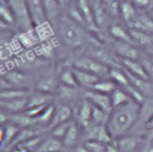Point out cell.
<instances>
[{"label":"cell","instance_id":"1","mask_svg":"<svg viewBox=\"0 0 153 152\" xmlns=\"http://www.w3.org/2000/svg\"><path fill=\"white\" fill-rule=\"evenodd\" d=\"M140 111L141 104L133 99L120 107L112 108L106 121V128L111 138L117 139L130 133L139 121Z\"/></svg>","mask_w":153,"mask_h":152},{"label":"cell","instance_id":"2","mask_svg":"<svg viewBox=\"0 0 153 152\" xmlns=\"http://www.w3.org/2000/svg\"><path fill=\"white\" fill-rule=\"evenodd\" d=\"M57 28V37L63 47L68 50H76L84 48L94 37L90 35V30L80 25L66 13H63L59 20L54 24Z\"/></svg>","mask_w":153,"mask_h":152},{"label":"cell","instance_id":"3","mask_svg":"<svg viewBox=\"0 0 153 152\" xmlns=\"http://www.w3.org/2000/svg\"><path fill=\"white\" fill-rule=\"evenodd\" d=\"M2 1H5L10 6V8L14 14L17 31H26L35 28L30 17L26 0H2Z\"/></svg>","mask_w":153,"mask_h":152},{"label":"cell","instance_id":"4","mask_svg":"<svg viewBox=\"0 0 153 152\" xmlns=\"http://www.w3.org/2000/svg\"><path fill=\"white\" fill-rule=\"evenodd\" d=\"M72 66L75 68L86 71L88 73L96 74L100 78H103L104 75H109V72H110L109 66L99 62L98 60H96L86 54H81V55H78L76 57H74L72 61Z\"/></svg>","mask_w":153,"mask_h":152},{"label":"cell","instance_id":"5","mask_svg":"<svg viewBox=\"0 0 153 152\" xmlns=\"http://www.w3.org/2000/svg\"><path fill=\"white\" fill-rule=\"evenodd\" d=\"M108 45L121 60H140L141 59V51L139 50L137 45L133 43L117 41L110 37Z\"/></svg>","mask_w":153,"mask_h":152},{"label":"cell","instance_id":"6","mask_svg":"<svg viewBox=\"0 0 153 152\" xmlns=\"http://www.w3.org/2000/svg\"><path fill=\"white\" fill-rule=\"evenodd\" d=\"M26 4L35 29H43L51 25L47 18L42 0H26Z\"/></svg>","mask_w":153,"mask_h":152},{"label":"cell","instance_id":"7","mask_svg":"<svg viewBox=\"0 0 153 152\" xmlns=\"http://www.w3.org/2000/svg\"><path fill=\"white\" fill-rule=\"evenodd\" d=\"M2 78L6 79L12 87H20V89H31L35 85V80L32 75L22 71V69H8L6 73L2 74ZM32 90V89H31Z\"/></svg>","mask_w":153,"mask_h":152},{"label":"cell","instance_id":"8","mask_svg":"<svg viewBox=\"0 0 153 152\" xmlns=\"http://www.w3.org/2000/svg\"><path fill=\"white\" fill-rule=\"evenodd\" d=\"M143 139L145 136L140 133H128L115 140L121 152H137Z\"/></svg>","mask_w":153,"mask_h":152},{"label":"cell","instance_id":"9","mask_svg":"<svg viewBox=\"0 0 153 152\" xmlns=\"http://www.w3.org/2000/svg\"><path fill=\"white\" fill-rule=\"evenodd\" d=\"M82 93H84L82 95L84 98L87 99L94 107H98L106 113H110L112 110L110 95H105V93H102L94 90H82Z\"/></svg>","mask_w":153,"mask_h":152},{"label":"cell","instance_id":"10","mask_svg":"<svg viewBox=\"0 0 153 152\" xmlns=\"http://www.w3.org/2000/svg\"><path fill=\"white\" fill-rule=\"evenodd\" d=\"M59 85H60V81L55 77V73L53 71H47L35 83V90L53 95L56 92Z\"/></svg>","mask_w":153,"mask_h":152},{"label":"cell","instance_id":"11","mask_svg":"<svg viewBox=\"0 0 153 152\" xmlns=\"http://www.w3.org/2000/svg\"><path fill=\"white\" fill-rule=\"evenodd\" d=\"M76 5L81 12V16L84 18L86 28L96 35L97 31H99L97 23H96V17H94V11L91 0H76Z\"/></svg>","mask_w":153,"mask_h":152},{"label":"cell","instance_id":"12","mask_svg":"<svg viewBox=\"0 0 153 152\" xmlns=\"http://www.w3.org/2000/svg\"><path fill=\"white\" fill-rule=\"evenodd\" d=\"M73 108L71 104H67V103H62L60 102L59 104H55V111H54V116H53V120L49 124V128H53L60 123H65V122H68V121H72V117H73Z\"/></svg>","mask_w":153,"mask_h":152},{"label":"cell","instance_id":"13","mask_svg":"<svg viewBox=\"0 0 153 152\" xmlns=\"http://www.w3.org/2000/svg\"><path fill=\"white\" fill-rule=\"evenodd\" d=\"M19 130L20 128L11 121L1 124V150L2 151H7L12 146Z\"/></svg>","mask_w":153,"mask_h":152},{"label":"cell","instance_id":"14","mask_svg":"<svg viewBox=\"0 0 153 152\" xmlns=\"http://www.w3.org/2000/svg\"><path fill=\"white\" fill-rule=\"evenodd\" d=\"M29 97H17V98H5L0 99L1 110L8 114H18L25 111L27 107Z\"/></svg>","mask_w":153,"mask_h":152},{"label":"cell","instance_id":"15","mask_svg":"<svg viewBox=\"0 0 153 152\" xmlns=\"http://www.w3.org/2000/svg\"><path fill=\"white\" fill-rule=\"evenodd\" d=\"M128 28L137 29L146 34L153 35V18L146 11H137L136 17L134 18L133 23Z\"/></svg>","mask_w":153,"mask_h":152},{"label":"cell","instance_id":"16","mask_svg":"<svg viewBox=\"0 0 153 152\" xmlns=\"http://www.w3.org/2000/svg\"><path fill=\"white\" fill-rule=\"evenodd\" d=\"M73 71H74L76 81H78V85L82 90H91V89H93V86L102 79L100 77H98L96 74L88 73L86 71H82V69H79V68H75V67H73Z\"/></svg>","mask_w":153,"mask_h":152},{"label":"cell","instance_id":"17","mask_svg":"<svg viewBox=\"0 0 153 152\" xmlns=\"http://www.w3.org/2000/svg\"><path fill=\"white\" fill-rule=\"evenodd\" d=\"M80 87H74V86H67L63 84H60L55 95L62 103L71 104L72 102H76L79 96H80Z\"/></svg>","mask_w":153,"mask_h":152},{"label":"cell","instance_id":"18","mask_svg":"<svg viewBox=\"0 0 153 152\" xmlns=\"http://www.w3.org/2000/svg\"><path fill=\"white\" fill-rule=\"evenodd\" d=\"M67 148L65 147L62 140L49 135L42 139L41 144L35 150V152H65Z\"/></svg>","mask_w":153,"mask_h":152},{"label":"cell","instance_id":"19","mask_svg":"<svg viewBox=\"0 0 153 152\" xmlns=\"http://www.w3.org/2000/svg\"><path fill=\"white\" fill-rule=\"evenodd\" d=\"M108 32H109L110 37L114 38V39L123 41V42H128V43L135 44V43H134V39H133L131 35H130L129 28H128V26H124V25H122V24H120V23H117V22H116V23L114 22V23L110 25ZM135 45H136V44H135Z\"/></svg>","mask_w":153,"mask_h":152},{"label":"cell","instance_id":"20","mask_svg":"<svg viewBox=\"0 0 153 152\" xmlns=\"http://www.w3.org/2000/svg\"><path fill=\"white\" fill-rule=\"evenodd\" d=\"M122 62V67L130 74L145 79V80H149L148 74L145 69V66L142 65L141 60H121Z\"/></svg>","mask_w":153,"mask_h":152},{"label":"cell","instance_id":"21","mask_svg":"<svg viewBox=\"0 0 153 152\" xmlns=\"http://www.w3.org/2000/svg\"><path fill=\"white\" fill-rule=\"evenodd\" d=\"M53 99H54V95H50V93H45V92H41V91H36V90H33L32 93L29 96L26 109H31V108H37V107H44V105H48V104L53 103ZM26 109H25V110H26Z\"/></svg>","mask_w":153,"mask_h":152},{"label":"cell","instance_id":"22","mask_svg":"<svg viewBox=\"0 0 153 152\" xmlns=\"http://www.w3.org/2000/svg\"><path fill=\"white\" fill-rule=\"evenodd\" d=\"M80 124L75 121H72L69 127H68V130L65 135V138L62 139L63 141V145L67 150H71L73 147H75L78 145V141H79V138H80V134H81V129H80Z\"/></svg>","mask_w":153,"mask_h":152},{"label":"cell","instance_id":"23","mask_svg":"<svg viewBox=\"0 0 153 152\" xmlns=\"http://www.w3.org/2000/svg\"><path fill=\"white\" fill-rule=\"evenodd\" d=\"M43 2V6H44V11H45V14H47V18L49 20V23L51 25H54L59 18L63 14L62 13V7L61 5L59 4L57 0H42Z\"/></svg>","mask_w":153,"mask_h":152},{"label":"cell","instance_id":"24","mask_svg":"<svg viewBox=\"0 0 153 152\" xmlns=\"http://www.w3.org/2000/svg\"><path fill=\"white\" fill-rule=\"evenodd\" d=\"M137 11L139 10L133 5L130 0H123L120 2V17L127 26L133 23L134 18L137 14Z\"/></svg>","mask_w":153,"mask_h":152},{"label":"cell","instance_id":"25","mask_svg":"<svg viewBox=\"0 0 153 152\" xmlns=\"http://www.w3.org/2000/svg\"><path fill=\"white\" fill-rule=\"evenodd\" d=\"M129 30H130V35L134 39V43L136 45H141L145 49V48L153 44L152 35L146 34V32H143L141 30H137V29H133V28H129Z\"/></svg>","mask_w":153,"mask_h":152},{"label":"cell","instance_id":"26","mask_svg":"<svg viewBox=\"0 0 153 152\" xmlns=\"http://www.w3.org/2000/svg\"><path fill=\"white\" fill-rule=\"evenodd\" d=\"M59 81H60V84H63V85H67V86L79 87L75 74H74V71H73V66H69V67L66 66L60 71Z\"/></svg>","mask_w":153,"mask_h":152},{"label":"cell","instance_id":"27","mask_svg":"<svg viewBox=\"0 0 153 152\" xmlns=\"http://www.w3.org/2000/svg\"><path fill=\"white\" fill-rule=\"evenodd\" d=\"M110 98H111L112 108L120 107V105H122V104H124V103L131 101V98H130V96L128 95V92H127L123 87H121V86H117V87L112 91V93L110 95Z\"/></svg>","mask_w":153,"mask_h":152},{"label":"cell","instance_id":"28","mask_svg":"<svg viewBox=\"0 0 153 152\" xmlns=\"http://www.w3.org/2000/svg\"><path fill=\"white\" fill-rule=\"evenodd\" d=\"M116 87H117V84L112 79H103L102 78L91 90H94V91H98V92H102L105 95H111Z\"/></svg>","mask_w":153,"mask_h":152},{"label":"cell","instance_id":"29","mask_svg":"<svg viewBox=\"0 0 153 152\" xmlns=\"http://www.w3.org/2000/svg\"><path fill=\"white\" fill-rule=\"evenodd\" d=\"M72 121H73V120H72ZM72 121H68V122H65V123H60V124H57V126L50 128L48 132L50 133L51 136L62 140V139L65 138V135H66V133H67V130H68V127H69V124H71Z\"/></svg>","mask_w":153,"mask_h":152},{"label":"cell","instance_id":"30","mask_svg":"<svg viewBox=\"0 0 153 152\" xmlns=\"http://www.w3.org/2000/svg\"><path fill=\"white\" fill-rule=\"evenodd\" d=\"M85 147L90 151V152H105L106 150V144L100 142L98 140H92V139H86L84 142Z\"/></svg>","mask_w":153,"mask_h":152},{"label":"cell","instance_id":"31","mask_svg":"<svg viewBox=\"0 0 153 152\" xmlns=\"http://www.w3.org/2000/svg\"><path fill=\"white\" fill-rule=\"evenodd\" d=\"M141 62L142 65L145 66V69L148 74V78H149V81L153 84V57L151 56H141Z\"/></svg>","mask_w":153,"mask_h":152},{"label":"cell","instance_id":"32","mask_svg":"<svg viewBox=\"0 0 153 152\" xmlns=\"http://www.w3.org/2000/svg\"><path fill=\"white\" fill-rule=\"evenodd\" d=\"M139 11H148L153 6V0H130Z\"/></svg>","mask_w":153,"mask_h":152},{"label":"cell","instance_id":"33","mask_svg":"<svg viewBox=\"0 0 153 152\" xmlns=\"http://www.w3.org/2000/svg\"><path fill=\"white\" fill-rule=\"evenodd\" d=\"M8 152H31L29 148H26L24 145H22V144H16V145H13L12 147H10L8 150H7Z\"/></svg>","mask_w":153,"mask_h":152},{"label":"cell","instance_id":"34","mask_svg":"<svg viewBox=\"0 0 153 152\" xmlns=\"http://www.w3.org/2000/svg\"><path fill=\"white\" fill-rule=\"evenodd\" d=\"M105 152H121V150L118 148V146H117L115 139H114L111 142H109V144L106 145V150H105Z\"/></svg>","mask_w":153,"mask_h":152},{"label":"cell","instance_id":"35","mask_svg":"<svg viewBox=\"0 0 153 152\" xmlns=\"http://www.w3.org/2000/svg\"><path fill=\"white\" fill-rule=\"evenodd\" d=\"M71 152H90V151L85 147L84 144H78L75 147L71 148Z\"/></svg>","mask_w":153,"mask_h":152},{"label":"cell","instance_id":"36","mask_svg":"<svg viewBox=\"0 0 153 152\" xmlns=\"http://www.w3.org/2000/svg\"><path fill=\"white\" fill-rule=\"evenodd\" d=\"M143 136L151 141H153V128H149V129H146L143 132Z\"/></svg>","mask_w":153,"mask_h":152},{"label":"cell","instance_id":"37","mask_svg":"<svg viewBox=\"0 0 153 152\" xmlns=\"http://www.w3.org/2000/svg\"><path fill=\"white\" fill-rule=\"evenodd\" d=\"M59 1V4L61 5V7L65 10V8H67V6L71 4V1L69 0H57Z\"/></svg>","mask_w":153,"mask_h":152},{"label":"cell","instance_id":"38","mask_svg":"<svg viewBox=\"0 0 153 152\" xmlns=\"http://www.w3.org/2000/svg\"><path fill=\"white\" fill-rule=\"evenodd\" d=\"M2 152H8V151H2Z\"/></svg>","mask_w":153,"mask_h":152},{"label":"cell","instance_id":"39","mask_svg":"<svg viewBox=\"0 0 153 152\" xmlns=\"http://www.w3.org/2000/svg\"><path fill=\"white\" fill-rule=\"evenodd\" d=\"M117 1H123V0H117Z\"/></svg>","mask_w":153,"mask_h":152}]
</instances>
